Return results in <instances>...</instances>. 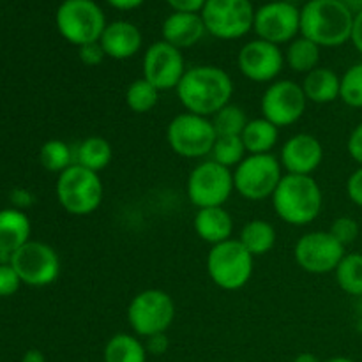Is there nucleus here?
I'll list each match as a JSON object with an SVG mask.
<instances>
[{
  "instance_id": "7",
  "label": "nucleus",
  "mask_w": 362,
  "mask_h": 362,
  "mask_svg": "<svg viewBox=\"0 0 362 362\" xmlns=\"http://www.w3.org/2000/svg\"><path fill=\"white\" fill-rule=\"evenodd\" d=\"M55 23L59 34L78 48L98 42L108 25L94 0H64L57 9Z\"/></svg>"
},
{
  "instance_id": "40",
  "label": "nucleus",
  "mask_w": 362,
  "mask_h": 362,
  "mask_svg": "<svg viewBox=\"0 0 362 362\" xmlns=\"http://www.w3.org/2000/svg\"><path fill=\"white\" fill-rule=\"evenodd\" d=\"M175 13H202L207 0H166Z\"/></svg>"
},
{
  "instance_id": "28",
  "label": "nucleus",
  "mask_w": 362,
  "mask_h": 362,
  "mask_svg": "<svg viewBox=\"0 0 362 362\" xmlns=\"http://www.w3.org/2000/svg\"><path fill=\"white\" fill-rule=\"evenodd\" d=\"M320 62V46L306 37H296L285 53V64L293 73L308 74L317 69Z\"/></svg>"
},
{
  "instance_id": "2",
  "label": "nucleus",
  "mask_w": 362,
  "mask_h": 362,
  "mask_svg": "<svg viewBox=\"0 0 362 362\" xmlns=\"http://www.w3.org/2000/svg\"><path fill=\"white\" fill-rule=\"evenodd\" d=\"M354 16L339 0H310L300 9V34L320 48H338L352 37Z\"/></svg>"
},
{
  "instance_id": "19",
  "label": "nucleus",
  "mask_w": 362,
  "mask_h": 362,
  "mask_svg": "<svg viewBox=\"0 0 362 362\" xmlns=\"http://www.w3.org/2000/svg\"><path fill=\"white\" fill-rule=\"evenodd\" d=\"M99 45L105 49V55L113 60H127L133 59L140 52L144 45L140 28L134 23L126 20L112 21L106 25L103 32Z\"/></svg>"
},
{
  "instance_id": "8",
  "label": "nucleus",
  "mask_w": 362,
  "mask_h": 362,
  "mask_svg": "<svg viewBox=\"0 0 362 362\" xmlns=\"http://www.w3.org/2000/svg\"><path fill=\"white\" fill-rule=\"evenodd\" d=\"M283 179V166L272 154H247L233 170V187L244 200L272 198Z\"/></svg>"
},
{
  "instance_id": "37",
  "label": "nucleus",
  "mask_w": 362,
  "mask_h": 362,
  "mask_svg": "<svg viewBox=\"0 0 362 362\" xmlns=\"http://www.w3.org/2000/svg\"><path fill=\"white\" fill-rule=\"evenodd\" d=\"M78 57H80V60L85 64V66H90V67L99 66V64L106 59L105 49H103V46L99 45V41L90 42V45H85L81 46V48H78Z\"/></svg>"
},
{
  "instance_id": "49",
  "label": "nucleus",
  "mask_w": 362,
  "mask_h": 362,
  "mask_svg": "<svg viewBox=\"0 0 362 362\" xmlns=\"http://www.w3.org/2000/svg\"><path fill=\"white\" fill-rule=\"evenodd\" d=\"M361 237H362V235H361Z\"/></svg>"
},
{
  "instance_id": "16",
  "label": "nucleus",
  "mask_w": 362,
  "mask_h": 362,
  "mask_svg": "<svg viewBox=\"0 0 362 362\" xmlns=\"http://www.w3.org/2000/svg\"><path fill=\"white\" fill-rule=\"evenodd\" d=\"M186 73L182 49L158 41L147 48L144 55V78L159 92L175 90Z\"/></svg>"
},
{
  "instance_id": "46",
  "label": "nucleus",
  "mask_w": 362,
  "mask_h": 362,
  "mask_svg": "<svg viewBox=\"0 0 362 362\" xmlns=\"http://www.w3.org/2000/svg\"><path fill=\"white\" fill-rule=\"evenodd\" d=\"M293 362H320V361L317 359V356H315V354L303 352V354H299L296 359H293Z\"/></svg>"
},
{
  "instance_id": "27",
  "label": "nucleus",
  "mask_w": 362,
  "mask_h": 362,
  "mask_svg": "<svg viewBox=\"0 0 362 362\" xmlns=\"http://www.w3.org/2000/svg\"><path fill=\"white\" fill-rule=\"evenodd\" d=\"M74 163L83 168L101 173L108 168L113 159V148L106 138L103 136H87L74 152Z\"/></svg>"
},
{
  "instance_id": "41",
  "label": "nucleus",
  "mask_w": 362,
  "mask_h": 362,
  "mask_svg": "<svg viewBox=\"0 0 362 362\" xmlns=\"http://www.w3.org/2000/svg\"><path fill=\"white\" fill-rule=\"evenodd\" d=\"M170 341L165 334H156L152 338H147V343H145V349H147V354H154V356H163V354L168 350Z\"/></svg>"
},
{
  "instance_id": "5",
  "label": "nucleus",
  "mask_w": 362,
  "mask_h": 362,
  "mask_svg": "<svg viewBox=\"0 0 362 362\" xmlns=\"http://www.w3.org/2000/svg\"><path fill=\"white\" fill-rule=\"evenodd\" d=\"M207 274L218 288L235 292L244 288L253 276L255 257L237 239L212 246L207 255Z\"/></svg>"
},
{
  "instance_id": "21",
  "label": "nucleus",
  "mask_w": 362,
  "mask_h": 362,
  "mask_svg": "<svg viewBox=\"0 0 362 362\" xmlns=\"http://www.w3.org/2000/svg\"><path fill=\"white\" fill-rule=\"evenodd\" d=\"M163 41L175 48H191L202 41L207 28L198 13H172L163 21Z\"/></svg>"
},
{
  "instance_id": "26",
  "label": "nucleus",
  "mask_w": 362,
  "mask_h": 362,
  "mask_svg": "<svg viewBox=\"0 0 362 362\" xmlns=\"http://www.w3.org/2000/svg\"><path fill=\"white\" fill-rule=\"evenodd\" d=\"M105 362H147L145 343L136 334L119 332L106 341L103 350Z\"/></svg>"
},
{
  "instance_id": "20",
  "label": "nucleus",
  "mask_w": 362,
  "mask_h": 362,
  "mask_svg": "<svg viewBox=\"0 0 362 362\" xmlns=\"http://www.w3.org/2000/svg\"><path fill=\"white\" fill-rule=\"evenodd\" d=\"M32 225L28 216L16 207L0 211V264H9L11 255L30 240Z\"/></svg>"
},
{
  "instance_id": "33",
  "label": "nucleus",
  "mask_w": 362,
  "mask_h": 362,
  "mask_svg": "<svg viewBox=\"0 0 362 362\" xmlns=\"http://www.w3.org/2000/svg\"><path fill=\"white\" fill-rule=\"evenodd\" d=\"M211 156L212 161L219 163V165L225 166V168L232 170L243 163V159L246 158L247 152L240 136H218L216 138L214 147H212Z\"/></svg>"
},
{
  "instance_id": "12",
  "label": "nucleus",
  "mask_w": 362,
  "mask_h": 362,
  "mask_svg": "<svg viewBox=\"0 0 362 362\" xmlns=\"http://www.w3.org/2000/svg\"><path fill=\"white\" fill-rule=\"evenodd\" d=\"M346 255V247L331 235V232L315 230L299 237L293 247L296 264L308 274H329L338 269Z\"/></svg>"
},
{
  "instance_id": "29",
  "label": "nucleus",
  "mask_w": 362,
  "mask_h": 362,
  "mask_svg": "<svg viewBox=\"0 0 362 362\" xmlns=\"http://www.w3.org/2000/svg\"><path fill=\"white\" fill-rule=\"evenodd\" d=\"M336 283L346 296H362V253H346L334 271Z\"/></svg>"
},
{
  "instance_id": "6",
  "label": "nucleus",
  "mask_w": 362,
  "mask_h": 362,
  "mask_svg": "<svg viewBox=\"0 0 362 362\" xmlns=\"http://www.w3.org/2000/svg\"><path fill=\"white\" fill-rule=\"evenodd\" d=\"M127 324L138 338L165 334L175 320V303L161 288H147L131 299L126 311Z\"/></svg>"
},
{
  "instance_id": "11",
  "label": "nucleus",
  "mask_w": 362,
  "mask_h": 362,
  "mask_svg": "<svg viewBox=\"0 0 362 362\" xmlns=\"http://www.w3.org/2000/svg\"><path fill=\"white\" fill-rule=\"evenodd\" d=\"M255 13L251 0H207L200 16L212 37L233 41L253 30Z\"/></svg>"
},
{
  "instance_id": "3",
  "label": "nucleus",
  "mask_w": 362,
  "mask_h": 362,
  "mask_svg": "<svg viewBox=\"0 0 362 362\" xmlns=\"http://www.w3.org/2000/svg\"><path fill=\"white\" fill-rule=\"evenodd\" d=\"M271 200L276 216L292 226L311 225L324 207V193L313 175L286 173Z\"/></svg>"
},
{
  "instance_id": "36",
  "label": "nucleus",
  "mask_w": 362,
  "mask_h": 362,
  "mask_svg": "<svg viewBox=\"0 0 362 362\" xmlns=\"http://www.w3.org/2000/svg\"><path fill=\"white\" fill-rule=\"evenodd\" d=\"M21 279L11 264H0V297H11L20 290Z\"/></svg>"
},
{
  "instance_id": "31",
  "label": "nucleus",
  "mask_w": 362,
  "mask_h": 362,
  "mask_svg": "<svg viewBox=\"0 0 362 362\" xmlns=\"http://www.w3.org/2000/svg\"><path fill=\"white\" fill-rule=\"evenodd\" d=\"M39 161H41L42 168L60 175L64 170L74 165V156L69 145L64 140H48L46 144H42L41 151H39Z\"/></svg>"
},
{
  "instance_id": "42",
  "label": "nucleus",
  "mask_w": 362,
  "mask_h": 362,
  "mask_svg": "<svg viewBox=\"0 0 362 362\" xmlns=\"http://www.w3.org/2000/svg\"><path fill=\"white\" fill-rule=\"evenodd\" d=\"M350 41H352L354 48H356L357 52H359L362 55V11H361V13H357L356 16H354L352 37H350Z\"/></svg>"
},
{
  "instance_id": "23",
  "label": "nucleus",
  "mask_w": 362,
  "mask_h": 362,
  "mask_svg": "<svg viewBox=\"0 0 362 362\" xmlns=\"http://www.w3.org/2000/svg\"><path fill=\"white\" fill-rule=\"evenodd\" d=\"M304 95L308 103L315 105H329L339 99V90H341V76L331 67H320L313 69L304 76L303 83Z\"/></svg>"
},
{
  "instance_id": "38",
  "label": "nucleus",
  "mask_w": 362,
  "mask_h": 362,
  "mask_svg": "<svg viewBox=\"0 0 362 362\" xmlns=\"http://www.w3.org/2000/svg\"><path fill=\"white\" fill-rule=\"evenodd\" d=\"M345 189L349 200L352 202L354 205L362 209V166H359V168H356L350 173V177L346 179Z\"/></svg>"
},
{
  "instance_id": "44",
  "label": "nucleus",
  "mask_w": 362,
  "mask_h": 362,
  "mask_svg": "<svg viewBox=\"0 0 362 362\" xmlns=\"http://www.w3.org/2000/svg\"><path fill=\"white\" fill-rule=\"evenodd\" d=\"M21 362H46V357H45V354L41 352V350L32 349V350H27V352L23 354V357H21Z\"/></svg>"
},
{
  "instance_id": "45",
  "label": "nucleus",
  "mask_w": 362,
  "mask_h": 362,
  "mask_svg": "<svg viewBox=\"0 0 362 362\" xmlns=\"http://www.w3.org/2000/svg\"><path fill=\"white\" fill-rule=\"evenodd\" d=\"M339 2H341L343 6L349 7L354 14L361 13L362 11V0H339Z\"/></svg>"
},
{
  "instance_id": "34",
  "label": "nucleus",
  "mask_w": 362,
  "mask_h": 362,
  "mask_svg": "<svg viewBox=\"0 0 362 362\" xmlns=\"http://www.w3.org/2000/svg\"><path fill=\"white\" fill-rule=\"evenodd\" d=\"M339 99L350 108L362 110V62L354 64L343 73Z\"/></svg>"
},
{
  "instance_id": "39",
  "label": "nucleus",
  "mask_w": 362,
  "mask_h": 362,
  "mask_svg": "<svg viewBox=\"0 0 362 362\" xmlns=\"http://www.w3.org/2000/svg\"><path fill=\"white\" fill-rule=\"evenodd\" d=\"M346 152L357 165L362 166V122L357 124L350 133L346 140Z\"/></svg>"
},
{
  "instance_id": "48",
  "label": "nucleus",
  "mask_w": 362,
  "mask_h": 362,
  "mask_svg": "<svg viewBox=\"0 0 362 362\" xmlns=\"http://www.w3.org/2000/svg\"><path fill=\"white\" fill-rule=\"evenodd\" d=\"M285 2H290V4H297V2H300V0H285Z\"/></svg>"
},
{
  "instance_id": "14",
  "label": "nucleus",
  "mask_w": 362,
  "mask_h": 362,
  "mask_svg": "<svg viewBox=\"0 0 362 362\" xmlns=\"http://www.w3.org/2000/svg\"><path fill=\"white\" fill-rule=\"evenodd\" d=\"M11 265L20 276L21 283L28 286H48L60 274V258L49 244L41 240H28L16 253L11 255Z\"/></svg>"
},
{
  "instance_id": "9",
  "label": "nucleus",
  "mask_w": 362,
  "mask_h": 362,
  "mask_svg": "<svg viewBox=\"0 0 362 362\" xmlns=\"http://www.w3.org/2000/svg\"><path fill=\"white\" fill-rule=\"evenodd\" d=\"M216 138L218 134L212 120L189 112L173 117L166 127V141L170 148L186 159H202L211 156Z\"/></svg>"
},
{
  "instance_id": "43",
  "label": "nucleus",
  "mask_w": 362,
  "mask_h": 362,
  "mask_svg": "<svg viewBox=\"0 0 362 362\" xmlns=\"http://www.w3.org/2000/svg\"><path fill=\"white\" fill-rule=\"evenodd\" d=\"M106 2L119 11H133L140 7L145 0H106Z\"/></svg>"
},
{
  "instance_id": "47",
  "label": "nucleus",
  "mask_w": 362,
  "mask_h": 362,
  "mask_svg": "<svg viewBox=\"0 0 362 362\" xmlns=\"http://www.w3.org/2000/svg\"><path fill=\"white\" fill-rule=\"evenodd\" d=\"M324 362H356V361L349 359V357H332V359H327Z\"/></svg>"
},
{
  "instance_id": "10",
  "label": "nucleus",
  "mask_w": 362,
  "mask_h": 362,
  "mask_svg": "<svg viewBox=\"0 0 362 362\" xmlns=\"http://www.w3.org/2000/svg\"><path fill=\"white\" fill-rule=\"evenodd\" d=\"M233 191V172L212 159L198 163L186 182L187 198L197 209L223 207Z\"/></svg>"
},
{
  "instance_id": "24",
  "label": "nucleus",
  "mask_w": 362,
  "mask_h": 362,
  "mask_svg": "<svg viewBox=\"0 0 362 362\" xmlns=\"http://www.w3.org/2000/svg\"><path fill=\"white\" fill-rule=\"evenodd\" d=\"M240 138L247 154H271L279 140V127L260 117L246 124Z\"/></svg>"
},
{
  "instance_id": "4",
  "label": "nucleus",
  "mask_w": 362,
  "mask_h": 362,
  "mask_svg": "<svg viewBox=\"0 0 362 362\" xmlns=\"http://www.w3.org/2000/svg\"><path fill=\"white\" fill-rule=\"evenodd\" d=\"M55 194L67 214L90 216L101 207L105 187L99 173L74 163L57 177Z\"/></svg>"
},
{
  "instance_id": "15",
  "label": "nucleus",
  "mask_w": 362,
  "mask_h": 362,
  "mask_svg": "<svg viewBox=\"0 0 362 362\" xmlns=\"http://www.w3.org/2000/svg\"><path fill=\"white\" fill-rule=\"evenodd\" d=\"M253 30L262 41L290 45L300 32V9L285 0L265 4L255 13Z\"/></svg>"
},
{
  "instance_id": "30",
  "label": "nucleus",
  "mask_w": 362,
  "mask_h": 362,
  "mask_svg": "<svg viewBox=\"0 0 362 362\" xmlns=\"http://www.w3.org/2000/svg\"><path fill=\"white\" fill-rule=\"evenodd\" d=\"M159 90L144 76L131 81L126 88V105L134 113H148L158 106Z\"/></svg>"
},
{
  "instance_id": "17",
  "label": "nucleus",
  "mask_w": 362,
  "mask_h": 362,
  "mask_svg": "<svg viewBox=\"0 0 362 362\" xmlns=\"http://www.w3.org/2000/svg\"><path fill=\"white\" fill-rule=\"evenodd\" d=\"M237 64L244 78L255 83H272L285 66V53L278 45L255 39L240 48Z\"/></svg>"
},
{
  "instance_id": "25",
  "label": "nucleus",
  "mask_w": 362,
  "mask_h": 362,
  "mask_svg": "<svg viewBox=\"0 0 362 362\" xmlns=\"http://www.w3.org/2000/svg\"><path fill=\"white\" fill-rule=\"evenodd\" d=\"M276 239H278V233H276L272 223L265 221V219H251V221L244 223L237 240L253 257H264L269 251H272Z\"/></svg>"
},
{
  "instance_id": "18",
  "label": "nucleus",
  "mask_w": 362,
  "mask_h": 362,
  "mask_svg": "<svg viewBox=\"0 0 362 362\" xmlns=\"http://www.w3.org/2000/svg\"><path fill=\"white\" fill-rule=\"evenodd\" d=\"M324 161V145L310 133H297L283 144L279 163L292 175H313Z\"/></svg>"
},
{
  "instance_id": "32",
  "label": "nucleus",
  "mask_w": 362,
  "mask_h": 362,
  "mask_svg": "<svg viewBox=\"0 0 362 362\" xmlns=\"http://www.w3.org/2000/svg\"><path fill=\"white\" fill-rule=\"evenodd\" d=\"M211 120L218 136H240L246 124L250 122L246 112L232 103L219 110L216 115H212Z\"/></svg>"
},
{
  "instance_id": "22",
  "label": "nucleus",
  "mask_w": 362,
  "mask_h": 362,
  "mask_svg": "<svg viewBox=\"0 0 362 362\" xmlns=\"http://www.w3.org/2000/svg\"><path fill=\"white\" fill-rule=\"evenodd\" d=\"M193 226L197 235L211 247L233 239V219L225 207L198 209Z\"/></svg>"
},
{
  "instance_id": "35",
  "label": "nucleus",
  "mask_w": 362,
  "mask_h": 362,
  "mask_svg": "<svg viewBox=\"0 0 362 362\" xmlns=\"http://www.w3.org/2000/svg\"><path fill=\"white\" fill-rule=\"evenodd\" d=\"M329 232H331V235L334 237L338 243H341L343 246L349 247L350 244L356 243V240L362 235V225H359V221L350 218V216H341V218H336L334 221H332Z\"/></svg>"
},
{
  "instance_id": "1",
  "label": "nucleus",
  "mask_w": 362,
  "mask_h": 362,
  "mask_svg": "<svg viewBox=\"0 0 362 362\" xmlns=\"http://www.w3.org/2000/svg\"><path fill=\"white\" fill-rule=\"evenodd\" d=\"M175 90L186 112L211 119L219 110L230 105L233 81L225 69L205 64L186 69Z\"/></svg>"
},
{
  "instance_id": "13",
  "label": "nucleus",
  "mask_w": 362,
  "mask_h": 362,
  "mask_svg": "<svg viewBox=\"0 0 362 362\" xmlns=\"http://www.w3.org/2000/svg\"><path fill=\"white\" fill-rule=\"evenodd\" d=\"M308 99L300 83L293 80H276L269 83L260 99V112L264 119L276 127H290L303 119Z\"/></svg>"
}]
</instances>
